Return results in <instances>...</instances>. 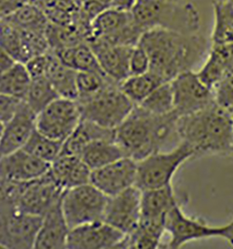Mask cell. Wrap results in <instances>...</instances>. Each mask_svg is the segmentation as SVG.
<instances>
[{"mask_svg": "<svg viewBox=\"0 0 233 249\" xmlns=\"http://www.w3.org/2000/svg\"><path fill=\"white\" fill-rule=\"evenodd\" d=\"M215 104L226 111L233 112V73L225 76L212 89Z\"/></svg>", "mask_w": 233, "mask_h": 249, "instance_id": "obj_37", "label": "cell"}, {"mask_svg": "<svg viewBox=\"0 0 233 249\" xmlns=\"http://www.w3.org/2000/svg\"><path fill=\"white\" fill-rule=\"evenodd\" d=\"M32 78L25 63L16 62L10 68L0 73V94L24 100Z\"/></svg>", "mask_w": 233, "mask_h": 249, "instance_id": "obj_28", "label": "cell"}, {"mask_svg": "<svg viewBox=\"0 0 233 249\" xmlns=\"http://www.w3.org/2000/svg\"></svg>", "mask_w": 233, "mask_h": 249, "instance_id": "obj_45", "label": "cell"}, {"mask_svg": "<svg viewBox=\"0 0 233 249\" xmlns=\"http://www.w3.org/2000/svg\"><path fill=\"white\" fill-rule=\"evenodd\" d=\"M62 145L63 142L50 138L35 128L22 149L32 156L51 164L60 155Z\"/></svg>", "mask_w": 233, "mask_h": 249, "instance_id": "obj_32", "label": "cell"}, {"mask_svg": "<svg viewBox=\"0 0 233 249\" xmlns=\"http://www.w3.org/2000/svg\"><path fill=\"white\" fill-rule=\"evenodd\" d=\"M41 220L20 212L12 202H0V245L6 249H34Z\"/></svg>", "mask_w": 233, "mask_h": 249, "instance_id": "obj_9", "label": "cell"}, {"mask_svg": "<svg viewBox=\"0 0 233 249\" xmlns=\"http://www.w3.org/2000/svg\"><path fill=\"white\" fill-rule=\"evenodd\" d=\"M137 0H113L110 9L123 12H131Z\"/></svg>", "mask_w": 233, "mask_h": 249, "instance_id": "obj_40", "label": "cell"}, {"mask_svg": "<svg viewBox=\"0 0 233 249\" xmlns=\"http://www.w3.org/2000/svg\"><path fill=\"white\" fill-rule=\"evenodd\" d=\"M9 17V11L5 0H0V20Z\"/></svg>", "mask_w": 233, "mask_h": 249, "instance_id": "obj_42", "label": "cell"}, {"mask_svg": "<svg viewBox=\"0 0 233 249\" xmlns=\"http://www.w3.org/2000/svg\"><path fill=\"white\" fill-rule=\"evenodd\" d=\"M126 156L116 140L102 139L90 144L81 157L91 170L106 166L117 159Z\"/></svg>", "mask_w": 233, "mask_h": 249, "instance_id": "obj_27", "label": "cell"}, {"mask_svg": "<svg viewBox=\"0 0 233 249\" xmlns=\"http://www.w3.org/2000/svg\"><path fill=\"white\" fill-rule=\"evenodd\" d=\"M79 105L83 119L114 129L130 115L136 106L121 91L117 84L108 86Z\"/></svg>", "mask_w": 233, "mask_h": 249, "instance_id": "obj_7", "label": "cell"}, {"mask_svg": "<svg viewBox=\"0 0 233 249\" xmlns=\"http://www.w3.org/2000/svg\"><path fill=\"white\" fill-rule=\"evenodd\" d=\"M180 143L189 146L195 157L233 156L232 113L213 104L195 113L178 118Z\"/></svg>", "mask_w": 233, "mask_h": 249, "instance_id": "obj_3", "label": "cell"}, {"mask_svg": "<svg viewBox=\"0 0 233 249\" xmlns=\"http://www.w3.org/2000/svg\"><path fill=\"white\" fill-rule=\"evenodd\" d=\"M139 106L149 113L163 115L174 111V98L171 82L160 85Z\"/></svg>", "mask_w": 233, "mask_h": 249, "instance_id": "obj_34", "label": "cell"}, {"mask_svg": "<svg viewBox=\"0 0 233 249\" xmlns=\"http://www.w3.org/2000/svg\"><path fill=\"white\" fill-rule=\"evenodd\" d=\"M171 82L174 111L179 117L200 111L215 104L212 89L193 70L178 75Z\"/></svg>", "mask_w": 233, "mask_h": 249, "instance_id": "obj_13", "label": "cell"}, {"mask_svg": "<svg viewBox=\"0 0 233 249\" xmlns=\"http://www.w3.org/2000/svg\"><path fill=\"white\" fill-rule=\"evenodd\" d=\"M137 179V161L124 156L120 159L92 170L90 183L108 197L134 186Z\"/></svg>", "mask_w": 233, "mask_h": 249, "instance_id": "obj_15", "label": "cell"}, {"mask_svg": "<svg viewBox=\"0 0 233 249\" xmlns=\"http://www.w3.org/2000/svg\"><path fill=\"white\" fill-rule=\"evenodd\" d=\"M163 82L157 75L148 71L144 74L130 75L119 84V89L135 105H140Z\"/></svg>", "mask_w": 233, "mask_h": 249, "instance_id": "obj_30", "label": "cell"}, {"mask_svg": "<svg viewBox=\"0 0 233 249\" xmlns=\"http://www.w3.org/2000/svg\"><path fill=\"white\" fill-rule=\"evenodd\" d=\"M4 124L3 123L0 122V140H1V136H2V133H3V129H4Z\"/></svg>", "mask_w": 233, "mask_h": 249, "instance_id": "obj_43", "label": "cell"}, {"mask_svg": "<svg viewBox=\"0 0 233 249\" xmlns=\"http://www.w3.org/2000/svg\"><path fill=\"white\" fill-rule=\"evenodd\" d=\"M0 46H2L16 62L25 63L22 29L7 18L0 20Z\"/></svg>", "mask_w": 233, "mask_h": 249, "instance_id": "obj_35", "label": "cell"}, {"mask_svg": "<svg viewBox=\"0 0 233 249\" xmlns=\"http://www.w3.org/2000/svg\"><path fill=\"white\" fill-rule=\"evenodd\" d=\"M150 69V60L148 54L143 46L137 44L133 47L130 60L129 71L130 75H139L148 72Z\"/></svg>", "mask_w": 233, "mask_h": 249, "instance_id": "obj_38", "label": "cell"}, {"mask_svg": "<svg viewBox=\"0 0 233 249\" xmlns=\"http://www.w3.org/2000/svg\"><path fill=\"white\" fill-rule=\"evenodd\" d=\"M36 114L22 101L15 115L4 124L0 140V156L22 149L35 129Z\"/></svg>", "mask_w": 233, "mask_h": 249, "instance_id": "obj_19", "label": "cell"}, {"mask_svg": "<svg viewBox=\"0 0 233 249\" xmlns=\"http://www.w3.org/2000/svg\"><path fill=\"white\" fill-rule=\"evenodd\" d=\"M16 61L9 55V53L0 46V73L10 68Z\"/></svg>", "mask_w": 233, "mask_h": 249, "instance_id": "obj_41", "label": "cell"}, {"mask_svg": "<svg viewBox=\"0 0 233 249\" xmlns=\"http://www.w3.org/2000/svg\"><path fill=\"white\" fill-rule=\"evenodd\" d=\"M108 196L91 183L64 190L61 208L70 229L104 218Z\"/></svg>", "mask_w": 233, "mask_h": 249, "instance_id": "obj_8", "label": "cell"}, {"mask_svg": "<svg viewBox=\"0 0 233 249\" xmlns=\"http://www.w3.org/2000/svg\"><path fill=\"white\" fill-rule=\"evenodd\" d=\"M54 52L60 62L77 72H94L105 75L87 41Z\"/></svg>", "mask_w": 233, "mask_h": 249, "instance_id": "obj_25", "label": "cell"}, {"mask_svg": "<svg viewBox=\"0 0 233 249\" xmlns=\"http://www.w3.org/2000/svg\"><path fill=\"white\" fill-rule=\"evenodd\" d=\"M142 190L134 185L108 197L103 221L122 233H131L141 218Z\"/></svg>", "mask_w": 233, "mask_h": 249, "instance_id": "obj_14", "label": "cell"}, {"mask_svg": "<svg viewBox=\"0 0 233 249\" xmlns=\"http://www.w3.org/2000/svg\"><path fill=\"white\" fill-rule=\"evenodd\" d=\"M166 232L170 235L166 249H181L190 242L212 238L223 239L233 248V218L226 224L212 225L204 219L186 216L183 205L176 206L168 213Z\"/></svg>", "mask_w": 233, "mask_h": 249, "instance_id": "obj_6", "label": "cell"}, {"mask_svg": "<svg viewBox=\"0 0 233 249\" xmlns=\"http://www.w3.org/2000/svg\"><path fill=\"white\" fill-rule=\"evenodd\" d=\"M112 84H116L106 75L94 72H78L77 73V102L82 103L103 90ZM118 85V84H117Z\"/></svg>", "mask_w": 233, "mask_h": 249, "instance_id": "obj_36", "label": "cell"}, {"mask_svg": "<svg viewBox=\"0 0 233 249\" xmlns=\"http://www.w3.org/2000/svg\"><path fill=\"white\" fill-rule=\"evenodd\" d=\"M77 73L76 70L60 62L53 51V56L45 78L51 83L59 97L77 101Z\"/></svg>", "mask_w": 233, "mask_h": 249, "instance_id": "obj_26", "label": "cell"}, {"mask_svg": "<svg viewBox=\"0 0 233 249\" xmlns=\"http://www.w3.org/2000/svg\"><path fill=\"white\" fill-rule=\"evenodd\" d=\"M64 190L50 173L31 180L22 182L20 192L16 200V207L25 214L43 217L61 199Z\"/></svg>", "mask_w": 233, "mask_h": 249, "instance_id": "obj_11", "label": "cell"}, {"mask_svg": "<svg viewBox=\"0 0 233 249\" xmlns=\"http://www.w3.org/2000/svg\"><path fill=\"white\" fill-rule=\"evenodd\" d=\"M50 163L19 149L7 156H0V178L11 182H28L49 172Z\"/></svg>", "mask_w": 233, "mask_h": 249, "instance_id": "obj_18", "label": "cell"}, {"mask_svg": "<svg viewBox=\"0 0 233 249\" xmlns=\"http://www.w3.org/2000/svg\"><path fill=\"white\" fill-rule=\"evenodd\" d=\"M82 119L76 100L58 97L36 115L35 128L50 138L64 142Z\"/></svg>", "mask_w": 233, "mask_h": 249, "instance_id": "obj_10", "label": "cell"}, {"mask_svg": "<svg viewBox=\"0 0 233 249\" xmlns=\"http://www.w3.org/2000/svg\"><path fill=\"white\" fill-rule=\"evenodd\" d=\"M70 228L61 208V199L43 217L38 229L34 249H63L67 247Z\"/></svg>", "mask_w": 233, "mask_h": 249, "instance_id": "obj_20", "label": "cell"}, {"mask_svg": "<svg viewBox=\"0 0 233 249\" xmlns=\"http://www.w3.org/2000/svg\"><path fill=\"white\" fill-rule=\"evenodd\" d=\"M194 157L191 148L183 142L172 149L153 153L137 161L135 185L142 191L171 185L176 172Z\"/></svg>", "mask_w": 233, "mask_h": 249, "instance_id": "obj_5", "label": "cell"}, {"mask_svg": "<svg viewBox=\"0 0 233 249\" xmlns=\"http://www.w3.org/2000/svg\"><path fill=\"white\" fill-rule=\"evenodd\" d=\"M143 34L144 32L136 24L131 12L109 8L92 22L91 36L118 45L133 47L139 43Z\"/></svg>", "mask_w": 233, "mask_h": 249, "instance_id": "obj_12", "label": "cell"}, {"mask_svg": "<svg viewBox=\"0 0 233 249\" xmlns=\"http://www.w3.org/2000/svg\"><path fill=\"white\" fill-rule=\"evenodd\" d=\"M13 24L22 30L45 33L49 24L46 15L31 2L26 3L12 16L7 18Z\"/></svg>", "mask_w": 233, "mask_h": 249, "instance_id": "obj_31", "label": "cell"}, {"mask_svg": "<svg viewBox=\"0 0 233 249\" xmlns=\"http://www.w3.org/2000/svg\"><path fill=\"white\" fill-rule=\"evenodd\" d=\"M124 236V233L103 220L90 222L70 229L66 249H116Z\"/></svg>", "mask_w": 233, "mask_h": 249, "instance_id": "obj_16", "label": "cell"}, {"mask_svg": "<svg viewBox=\"0 0 233 249\" xmlns=\"http://www.w3.org/2000/svg\"><path fill=\"white\" fill-rule=\"evenodd\" d=\"M136 24L145 32L154 28L194 34L201 28V15L191 1L137 0L132 11Z\"/></svg>", "mask_w": 233, "mask_h": 249, "instance_id": "obj_4", "label": "cell"}, {"mask_svg": "<svg viewBox=\"0 0 233 249\" xmlns=\"http://www.w3.org/2000/svg\"><path fill=\"white\" fill-rule=\"evenodd\" d=\"M211 44L233 43V1L214 0Z\"/></svg>", "mask_w": 233, "mask_h": 249, "instance_id": "obj_29", "label": "cell"}, {"mask_svg": "<svg viewBox=\"0 0 233 249\" xmlns=\"http://www.w3.org/2000/svg\"><path fill=\"white\" fill-rule=\"evenodd\" d=\"M138 44L148 54L149 71L165 83L192 70L203 60L207 49V41L199 33L185 34L164 28L145 32Z\"/></svg>", "mask_w": 233, "mask_h": 249, "instance_id": "obj_1", "label": "cell"}, {"mask_svg": "<svg viewBox=\"0 0 233 249\" xmlns=\"http://www.w3.org/2000/svg\"><path fill=\"white\" fill-rule=\"evenodd\" d=\"M58 97L51 83L46 78H40L32 80L28 92L23 101L37 115Z\"/></svg>", "mask_w": 233, "mask_h": 249, "instance_id": "obj_33", "label": "cell"}, {"mask_svg": "<svg viewBox=\"0 0 233 249\" xmlns=\"http://www.w3.org/2000/svg\"><path fill=\"white\" fill-rule=\"evenodd\" d=\"M233 53V43L211 44V49L204 65L197 72L202 82L211 89L231 73L230 65Z\"/></svg>", "mask_w": 233, "mask_h": 249, "instance_id": "obj_24", "label": "cell"}, {"mask_svg": "<svg viewBox=\"0 0 233 249\" xmlns=\"http://www.w3.org/2000/svg\"><path fill=\"white\" fill-rule=\"evenodd\" d=\"M22 100L0 94V122L7 123L17 112Z\"/></svg>", "mask_w": 233, "mask_h": 249, "instance_id": "obj_39", "label": "cell"}, {"mask_svg": "<svg viewBox=\"0 0 233 249\" xmlns=\"http://www.w3.org/2000/svg\"><path fill=\"white\" fill-rule=\"evenodd\" d=\"M232 121H233V112L232 113Z\"/></svg>", "mask_w": 233, "mask_h": 249, "instance_id": "obj_44", "label": "cell"}, {"mask_svg": "<svg viewBox=\"0 0 233 249\" xmlns=\"http://www.w3.org/2000/svg\"><path fill=\"white\" fill-rule=\"evenodd\" d=\"M183 201L175 193L172 184L142 191L141 218L143 220L166 221L168 213Z\"/></svg>", "mask_w": 233, "mask_h": 249, "instance_id": "obj_21", "label": "cell"}, {"mask_svg": "<svg viewBox=\"0 0 233 249\" xmlns=\"http://www.w3.org/2000/svg\"><path fill=\"white\" fill-rule=\"evenodd\" d=\"M92 170L80 156L59 155L50 167V173L63 190L90 183Z\"/></svg>", "mask_w": 233, "mask_h": 249, "instance_id": "obj_22", "label": "cell"}, {"mask_svg": "<svg viewBox=\"0 0 233 249\" xmlns=\"http://www.w3.org/2000/svg\"><path fill=\"white\" fill-rule=\"evenodd\" d=\"M102 139L116 140V129L82 119L70 136L63 142L60 155L81 156L90 144Z\"/></svg>", "mask_w": 233, "mask_h": 249, "instance_id": "obj_23", "label": "cell"}, {"mask_svg": "<svg viewBox=\"0 0 233 249\" xmlns=\"http://www.w3.org/2000/svg\"><path fill=\"white\" fill-rule=\"evenodd\" d=\"M175 111L157 115L135 106L130 115L116 128V142L126 156L140 161L146 156L180 144Z\"/></svg>", "mask_w": 233, "mask_h": 249, "instance_id": "obj_2", "label": "cell"}, {"mask_svg": "<svg viewBox=\"0 0 233 249\" xmlns=\"http://www.w3.org/2000/svg\"><path fill=\"white\" fill-rule=\"evenodd\" d=\"M87 42L109 79L119 85L130 76L129 60L134 46L114 44L94 36H91Z\"/></svg>", "mask_w": 233, "mask_h": 249, "instance_id": "obj_17", "label": "cell"}]
</instances>
